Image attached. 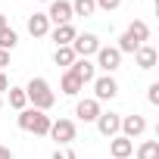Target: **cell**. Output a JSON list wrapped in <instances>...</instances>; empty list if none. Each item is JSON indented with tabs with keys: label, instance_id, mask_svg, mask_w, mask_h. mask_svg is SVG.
<instances>
[{
	"label": "cell",
	"instance_id": "19",
	"mask_svg": "<svg viewBox=\"0 0 159 159\" xmlns=\"http://www.w3.org/2000/svg\"><path fill=\"white\" fill-rule=\"evenodd\" d=\"M134 156L137 159H159V140H143Z\"/></svg>",
	"mask_w": 159,
	"mask_h": 159
},
{
	"label": "cell",
	"instance_id": "17",
	"mask_svg": "<svg viewBox=\"0 0 159 159\" xmlns=\"http://www.w3.org/2000/svg\"><path fill=\"white\" fill-rule=\"evenodd\" d=\"M69 3H72V16H94L97 13V3H94V0H69Z\"/></svg>",
	"mask_w": 159,
	"mask_h": 159
},
{
	"label": "cell",
	"instance_id": "11",
	"mask_svg": "<svg viewBox=\"0 0 159 159\" xmlns=\"http://www.w3.org/2000/svg\"><path fill=\"white\" fill-rule=\"evenodd\" d=\"M156 59H159V53H156V47H150V44H140L137 53H134V62H137V69H143V72L156 69Z\"/></svg>",
	"mask_w": 159,
	"mask_h": 159
},
{
	"label": "cell",
	"instance_id": "6",
	"mask_svg": "<svg viewBox=\"0 0 159 159\" xmlns=\"http://www.w3.org/2000/svg\"><path fill=\"white\" fill-rule=\"evenodd\" d=\"M94 56H97V62H94V66H97V69H103L106 75H112V72L122 66V53H119L116 47H100Z\"/></svg>",
	"mask_w": 159,
	"mask_h": 159
},
{
	"label": "cell",
	"instance_id": "15",
	"mask_svg": "<svg viewBox=\"0 0 159 159\" xmlns=\"http://www.w3.org/2000/svg\"><path fill=\"white\" fill-rule=\"evenodd\" d=\"M28 34L31 38H47L50 34V19L44 16V13H34V16H28Z\"/></svg>",
	"mask_w": 159,
	"mask_h": 159
},
{
	"label": "cell",
	"instance_id": "3",
	"mask_svg": "<svg viewBox=\"0 0 159 159\" xmlns=\"http://www.w3.org/2000/svg\"><path fill=\"white\" fill-rule=\"evenodd\" d=\"M69 47H72V53H75V56H81V59H91V56H94V53H97L103 44H100V38H97V34L84 31V34H75V41H72Z\"/></svg>",
	"mask_w": 159,
	"mask_h": 159
},
{
	"label": "cell",
	"instance_id": "10",
	"mask_svg": "<svg viewBox=\"0 0 159 159\" xmlns=\"http://www.w3.org/2000/svg\"><path fill=\"white\" fill-rule=\"evenodd\" d=\"M69 72H75L78 78H81V84H91L94 78H97V66H94L91 59H81V56H78V59L69 66Z\"/></svg>",
	"mask_w": 159,
	"mask_h": 159
},
{
	"label": "cell",
	"instance_id": "21",
	"mask_svg": "<svg viewBox=\"0 0 159 159\" xmlns=\"http://www.w3.org/2000/svg\"><path fill=\"white\" fill-rule=\"evenodd\" d=\"M75 59H78V56L72 53V47H56V53H53V62H56V66H66V69H69Z\"/></svg>",
	"mask_w": 159,
	"mask_h": 159
},
{
	"label": "cell",
	"instance_id": "20",
	"mask_svg": "<svg viewBox=\"0 0 159 159\" xmlns=\"http://www.w3.org/2000/svg\"><path fill=\"white\" fill-rule=\"evenodd\" d=\"M10 106H13V109H19V112H22V109L28 106L25 88H13V84H10Z\"/></svg>",
	"mask_w": 159,
	"mask_h": 159
},
{
	"label": "cell",
	"instance_id": "4",
	"mask_svg": "<svg viewBox=\"0 0 159 159\" xmlns=\"http://www.w3.org/2000/svg\"><path fill=\"white\" fill-rule=\"evenodd\" d=\"M59 147H69L72 140H75V122L72 119H56V122H50V131H47Z\"/></svg>",
	"mask_w": 159,
	"mask_h": 159
},
{
	"label": "cell",
	"instance_id": "8",
	"mask_svg": "<svg viewBox=\"0 0 159 159\" xmlns=\"http://www.w3.org/2000/svg\"><path fill=\"white\" fill-rule=\"evenodd\" d=\"M147 131V119L143 116H122V128H119V134L122 137H128V140H134V137H140Z\"/></svg>",
	"mask_w": 159,
	"mask_h": 159
},
{
	"label": "cell",
	"instance_id": "24",
	"mask_svg": "<svg viewBox=\"0 0 159 159\" xmlns=\"http://www.w3.org/2000/svg\"><path fill=\"white\" fill-rule=\"evenodd\" d=\"M53 159H78V156H75V150H72V147H59V150L53 153Z\"/></svg>",
	"mask_w": 159,
	"mask_h": 159
},
{
	"label": "cell",
	"instance_id": "25",
	"mask_svg": "<svg viewBox=\"0 0 159 159\" xmlns=\"http://www.w3.org/2000/svg\"><path fill=\"white\" fill-rule=\"evenodd\" d=\"M147 100H150L153 106H159V84H150V88H147Z\"/></svg>",
	"mask_w": 159,
	"mask_h": 159
},
{
	"label": "cell",
	"instance_id": "31",
	"mask_svg": "<svg viewBox=\"0 0 159 159\" xmlns=\"http://www.w3.org/2000/svg\"><path fill=\"white\" fill-rule=\"evenodd\" d=\"M41 3H50V0H41Z\"/></svg>",
	"mask_w": 159,
	"mask_h": 159
},
{
	"label": "cell",
	"instance_id": "7",
	"mask_svg": "<svg viewBox=\"0 0 159 159\" xmlns=\"http://www.w3.org/2000/svg\"><path fill=\"white\" fill-rule=\"evenodd\" d=\"M44 16L50 19V25H66L72 22V3L69 0H50V10Z\"/></svg>",
	"mask_w": 159,
	"mask_h": 159
},
{
	"label": "cell",
	"instance_id": "2",
	"mask_svg": "<svg viewBox=\"0 0 159 159\" xmlns=\"http://www.w3.org/2000/svg\"><path fill=\"white\" fill-rule=\"evenodd\" d=\"M16 122H19V128H22V131H31V134H47L53 119H50L47 112H41V109L25 106V109L19 112V119H16Z\"/></svg>",
	"mask_w": 159,
	"mask_h": 159
},
{
	"label": "cell",
	"instance_id": "26",
	"mask_svg": "<svg viewBox=\"0 0 159 159\" xmlns=\"http://www.w3.org/2000/svg\"><path fill=\"white\" fill-rule=\"evenodd\" d=\"M3 91H10V78H7L3 72H0V94H3Z\"/></svg>",
	"mask_w": 159,
	"mask_h": 159
},
{
	"label": "cell",
	"instance_id": "16",
	"mask_svg": "<svg viewBox=\"0 0 159 159\" xmlns=\"http://www.w3.org/2000/svg\"><path fill=\"white\" fill-rule=\"evenodd\" d=\"M75 34H78V28H75L72 22H66V25H56V28H50V38L56 41V47H69V44L75 41Z\"/></svg>",
	"mask_w": 159,
	"mask_h": 159
},
{
	"label": "cell",
	"instance_id": "9",
	"mask_svg": "<svg viewBox=\"0 0 159 159\" xmlns=\"http://www.w3.org/2000/svg\"><path fill=\"white\" fill-rule=\"evenodd\" d=\"M119 128H122V116H119V112H100V116H97V131H100L103 137H116Z\"/></svg>",
	"mask_w": 159,
	"mask_h": 159
},
{
	"label": "cell",
	"instance_id": "18",
	"mask_svg": "<svg viewBox=\"0 0 159 159\" xmlns=\"http://www.w3.org/2000/svg\"><path fill=\"white\" fill-rule=\"evenodd\" d=\"M125 31H128V34H131V38H134L137 44H143V41L150 38V25H147V22H140V19H134V22H131V25H128Z\"/></svg>",
	"mask_w": 159,
	"mask_h": 159
},
{
	"label": "cell",
	"instance_id": "28",
	"mask_svg": "<svg viewBox=\"0 0 159 159\" xmlns=\"http://www.w3.org/2000/svg\"><path fill=\"white\" fill-rule=\"evenodd\" d=\"M0 159H13V150H10V147H3V143H0Z\"/></svg>",
	"mask_w": 159,
	"mask_h": 159
},
{
	"label": "cell",
	"instance_id": "14",
	"mask_svg": "<svg viewBox=\"0 0 159 159\" xmlns=\"http://www.w3.org/2000/svg\"><path fill=\"white\" fill-rule=\"evenodd\" d=\"M59 91L66 94V97H78V94H81L84 91V84H81V78H78L75 72H62V81H59Z\"/></svg>",
	"mask_w": 159,
	"mask_h": 159
},
{
	"label": "cell",
	"instance_id": "13",
	"mask_svg": "<svg viewBox=\"0 0 159 159\" xmlns=\"http://www.w3.org/2000/svg\"><path fill=\"white\" fill-rule=\"evenodd\" d=\"M103 109H100V103L91 97V100H78V106H75V116L81 119V122H97V116H100Z\"/></svg>",
	"mask_w": 159,
	"mask_h": 159
},
{
	"label": "cell",
	"instance_id": "1",
	"mask_svg": "<svg viewBox=\"0 0 159 159\" xmlns=\"http://www.w3.org/2000/svg\"><path fill=\"white\" fill-rule=\"evenodd\" d=\"M25 97H28L31 109H41V112H47V109L56 103V94L50 91L47 78H31V81L25 84Z\"/></svg>",
	"mask_w": 159,
	"mask_h": 159
},
{
	"label": "cell",
	"instance_id": "22",
	"mask_svg": "<svg viewBox=\"0 0 159 159\" xmlns=\"http://www.w3.org/2000/svg\"><path fill=\"white\" fill-rule=\"evenodd\" d=\"M16 44H19V34H16L13 28H3V31H0V50H7V53H10Z\"/></svg>",
	"mask_w": 159,
	"mask_h": 159
},
{
	"label": "cell",
	"instance_id": "12",
	"mask_svg": "<svg viewBox=\"0 0 159 159\" xmlns=\"http://www.w3.org/2000/svg\"><path fill=\"white\" fill-rule=\"evenodd\" d=\"M109 153H112V159H128L134 153V140L116 134V137H109Z\"/></svg>",
	"mask_w": 159,
	"mask_h": 159
},
{
	"label": "cell",
	"instance_id": "27",
	"mask_svg": "<svg viewBox=\"0 0 159 159\" xmlns=\"http://www.w3.org/2000/svg\"><path fill=\"white\" fill-rule=\"evenodd\" d=\"M3 66H10V53H7V50H0V72H3Z\"/></svg>",
	"mask_w": 159,
	"mask_h": 159
},
{
	"label": "cell",
	"instance_id": "30",
	"mask_svg": "<svg viewBox=\"0 0 159 159\" xmlns=\"http://www.w3.org/2000/svg\"><path fill=\"white\" fill-rule=\"evenodd\" d=\"M0 109H3V94H0Z\"/></svg>",
	"mask_w": 159,
	"mask_h": 159
},
{
	"label": "cell",
	"instance_id": "5",
	"mask_svg": "<svg viewBox=\"0 0 159 159\" xmlns=\"http://www.w3.org/2000/svg\"><path fill=\"white\" fill-rule=\"evenodd\" d=\"M94 100L97 103H103V100H112L116 94H119V81L112 75H100V78H94Z\"/></svg>",
	"mask_w": 159,
	"mask_h": 159
},
{
	"label": "cell",
	"instance_id": "23",
	"mask_svg": "<svg viewBox=\"0 0 159 159\" xmlns=\"http://www.w3.org/2000/svg\"><path fill=\"white\" fill-rule=\"evenodd\" d=\"M94 3H97V10L112 13V10H119V7H122V0H94Z\"/></svg>",
	"mask_w": 159,
	"mask_h": 159
},
{
	"label": "cell",
	"instance_id": "29",
	"mask_svg": "<svg viewBox=\"0 0 159 159\" xmlns=\"http://www.w3.org/2000/svg\"><path fill=\"white\" fill-rule=\"evenodd\" d=\"M3 28H10V22H7V16H3V13H0V31H3Z\"/></svg>",
	"mask_w": 159,
	"mask_h": 159
}]
</instances>
